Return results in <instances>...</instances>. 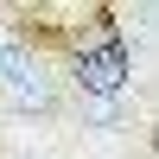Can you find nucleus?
I'll use <instances>...</instances> for the list:
<instances>
[{
	"label": "nucleus",
	"instance_id": "1",
	"mask_svg": "<svg viewBox=\"0 0 159 159\" xmlns=\"http://www.w3.org/2000/svg\"><path fill=\"white\" fill-rule=\"evenodd\" d=\"M70 76H76V96H121L127 76H134V57H127L121 38H102V45H83V51H76Z\"/></svg>",
	"mask_w": 159,
	"mask_h": 159
},
{
	"label": "nucleus",
	"instance_id": "2",
	"mask_svg": "<svg viewBox=\"0 0 159 159\" xmlns=\"http://www.w3.org/2000/svg\"><path fill=\"white\" fill-rule=\"evenodd\" d=\"M83 115L102 127V134H121V127H127V108H121V96H83Z\"/></svg>",
	"mask_w": 159,
	"mask_h": 159
}]
</instances>
